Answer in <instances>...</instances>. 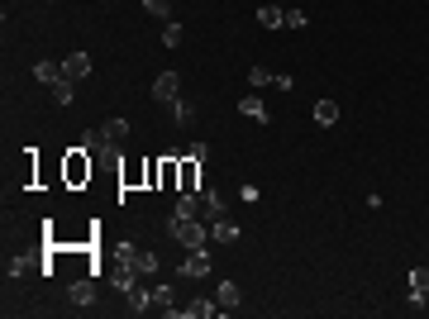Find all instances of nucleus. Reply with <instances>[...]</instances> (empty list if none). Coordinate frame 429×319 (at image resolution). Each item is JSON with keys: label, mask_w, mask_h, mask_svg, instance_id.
<instances>
[{"label": "nucleus", "mask_w": 429, "mask_h": 319, "mask_svg": "<svg viewBox=\"0 0 429 319\" xmlns=\"http://www.w3.org/2000/svg\"><path fill=\"white\" fill-rule=\"evenodd\" d=\"M172 238L182 248H210V224L196 214V219H172Z\"/></svg>", "instance_id": "obj_1"}, {"label": "nucleus", "mask_w": 429, "mask_h": 319, "mask_svg": "<svg viewBox=\"0 0 429 319\" xmlns=\"http://www.w3.org/2000/svg\"><path fill=\"white\" fill-rule=\"evenodd\" d=\"M153 101H158V105H172V101H182V77H177V72H162V77H153Z\"/></svg>", "instance_id": "obj_2"}, {"label": "nucleus", "mask_w": 429, "mask_h": 319, "mask_svg": "<svg viewBox=\"0 0 429 319\" xmlns=\"http://www.w3.org/2000/svg\"><path fill=\"white\" fill-rule=\"evenodd\" d=\"M210 267H214V262H210V248H186V262H182L177 272L196 281V277H210Z\"/></svg>", "instance_id": "obj_3"}, {"label": "nucleus", "mask_w": 429, "mask_h": 319, "mask_svg": "<svg viewBox=\"0 0 429 319\" xmlns=\"http://www.w3.org/2000/svg\"><path fill=\"white\" fill-rule=\"evenodd\" d=\"M410 310H429V267L410 272Z\"/></svg>", "instance_id": "obj_4"}, {"label": "nucleus", "mask_w": 429, "mask_h": 319, "mask_svg": "<svg viewBox=\"0 0 429 319\" xmlns=\"http://www.w3.org/2000/svg\"><path fill=\"white\" fill-rule=\"evenodd\" d=\"M110 286L129 296V291L138 286V267H134V262H119V257H114V272H110Z\"/></svg>", "instance_id": "obj_5"}, {"label": "nucleus", "mask_w": 429, "mask_h": 319, "mask_svg": "<svg viewBox=\"0 0 429 319\" xmlns=\"http://www.w3.org/2000/svg\"><path fill=\"white\" fill-rule=\"evenodd\" d=\"M62 77H67V72H62V62H48V58H43V62H34V81H38V86H48V91H53Z\"/></svg>", "instance_id": "obj_6"}, {"label": "nucleus", "mask_w": 429, "mask_h": 319, "mask_svg": "<svg viewBox=\"0 0 429 319\" xmlns=\"http://www.w3.org/2000/svg\"><path fill=\"white\" fill-rule=\"evenodd\" d=\"M224 214H229L224 196H219V191H206V196H201V219H206V224H214V219H224Z\"/></svg>", "instance_id": "obj_7"}, {"label": "nucleus", "mask_w": 429, "mask_h": 319, "mask_svg": "<svg viewBox=\"0 0 429 319\" xmlns=\"http://www.w3.org/2000/svg\"><path fill=\"white\" fill-rule=\"evenodd\" d=\"M238 114H248L253 124H267V119H272V114H267V105H262V96H258V91H248V96L238 101Z\"/></svg>", "instance_id": "obj_8"}, {"label": "nucleus", "mask_w": 429, "mask_h": 319, "mask_svg": "<svg viewBox=\"0 0 429 319\" xmlns=\"http://www.w3.org/2000/svg\"><path fill=\"white\" fill-rule=\"evenodd\" d=\"M62 72H67L72 81H86V77H91V58H86V53H67V58H62Z\"/></svg>", "instance_id": "obj_9"}, {"label": "nucleus", "mask_w": 429, "mask_h": 319, "mask_svg": "<svg viewBox=\"0 0 429 319\" xmlns=\"http://www.w3.org/2000/svg\"><path fill=\"white\" fill-rule=\"evenodd\" d=\"M201 172H206V162L186 153V162H182V191H191V196H196V186H201Z\"/></svg>", "instance_id": "obj_10"}, {"label": "nucleus", "mask_w": 429, "mask_h": 319, "mask_svg": "<svg viewBox=\"0 0 429 319\" xmlns=\"http://www.w3.org/2000/svg\"><path fill=\"white\" fill-rule=\"evenodd\" d=\"M67 301H72L77 310L96 305V281H72V286H67Z\"/></svg>", "instance_id": "obj_11"}, {"label": "nucleus", "mask_w": 429, "mask_h": 319, "mask_svg": "<svg viewBox=\"0 0 429 319\" xmlns=\"http://www.w3.org/2000/svg\"><path fill=\"white\" fill-rule=\"evenodd\" d=\"M238 233H243V229H238V224H234L229 214L210 224V243H238Z\"/></svg>", "instance_id": "obj_12"}, {"label": "nucleus", "mask_w": 429, "mask_h": 319, "mask_svg": "<svg viewBox=\"0 0 429 319\" xmlns=\"http://www.w3.org/2000/svg\"><path fill=\"white\" fill-rule=\"evenodd\" d=\"M214 301H219V310H238V301H243L238 281H219V286H214Z\"/></svg>", "instance_id": "obj_13"}, {"label": "nucleus", "mask_w": 429, "mask_h": 319, "mask_svg": "<svg viewBox=\"0 0 429 319\" xmlns=\"http://www.w3.org/2000/svg\"><path fill=\"white\" fill-rule=\"evenodd\" d=\"M82 148H86V153H119L106 138V129H86V133H82Z\"/></svg>", "instance_id": "obj_14"}, {"label": "nucleus", "mask_w": 429, "mask_h": 319, "mask_svg": "<svg viewBox=\"0 0 429 319\" xmlns=\"http://www.w3.org/2000/svg\"><path fill=\"white\" fill-rule=\"evenodd\" d=\"M258 24H262V29H286V10H282V5H262V10H258Z\"/></svg>", "instance_id": "obj_15"}, {"label": "nucleus", "mask_w": 429, "mask_h": 319, "mask_svg": "<svg viewBox=\"0 0 429 319\" xmlns=\"http://www.w3.org/2000/svg\"><path fill=\"white\" fill-rule=\"evenodd\" d=\"M201 214V196H191V191H182V201H177V210H172V219H196Z\"/></svg>", "instance_id": "obj_16"}, {"label": "nucleus", "mask_w": 429, "mask_h": 319, "mask_svg": "<svg viewBox=\"0 0 429 319\" xmlns=\"http://www.w3.org/2000/svg\"><path fill=\"white\" fill-rule=\"evenodd\" d=\"M272 81H277V72H272V67H262V62H258V67H248V86H253V91H267Z\"/></svg>", "instance_id": "obj_17"}, {"label": "nucleus", "mask_w": 429, "mask_h": 319, "mask_svg": "<svg viewBox=\"0 0 429 319\" xmlns=\"http://www.w3.org/2000/svg\"><path fill=\"white\" fill-rule=\"evenodd\" d=\"M315 124H320V129H334V124H339V105H334V101H315Z\"/></svg>", "instance_id": "obj_18"}, {"label": "nucleus", "mask_w": 429, "mask_h": 319, "mask_svg": "<svg viewBox=\"0 0 429 319\" xmlns=\"http://www.w3.org/2000/svg\"><path fill=\"white\" fill-rule=\"evenodd\" d=\"M129 310H134V315H148V310H153V291L134 286V291H129Z\"/></svg>", "instance_id": "obj_19"}, {"label": "nucleus", "mask_w": 429, "mask_h": 319, "mask_svg": "<svg viewBox=\"0 0 429 319\" xmlns=\"http://www.w3.org/2000/svg\"><path fill=\"white\" fill-rule=\"evenodd\" d=\"M101 129H106V138H110V143H114V148H119V143L129 138V119H106Z\"/></svg>", "instance_id": "obj_20"}, {"label": "nucleus", "mask_w": 429, "mask_h": 319, "mask_svg": "<svg viewBox=\"0 0 429 319\" xmlns=\"http://www.w3.org/2000/svg\"><path fill=\"white\" fill-rule=\"evenodd\" d=\"M182 43H186V29H182L177 19H172V24H162V48H182Z\"/></svg>", "instance_id": "obj_21"}, {"label": "nucleus", "mask_w": 429, "mask_h": 319, "mask_svg": "<svg viewBox=\"0 0 429 319\" xmlns=\"http://www.w3.org/2000/svg\"><path fill=\"white\" fill-rule=\"evenodd\" d=\"M53 101H58V105H72V101H77V81H72V77H62V81L53 86Z\"/></svg>", "instance_id": "obj_22"}, {"label": "nucleus", "mask_w": 429, "mask_h": 319, "mask_svg": "<svg viewBox=\"0 0 429 319\" xmlns=\"http://www.w3.org/2000/svg\"><path fill=\"white\" fill-rule=\"evenodd\" d=\"M82 153H86V148H82ZM82 153H72V162H67V181H82V177H91V162H86Z\"/></svg>", "instance_id": "obj_23"}, {"label": "nucleus", "mask_w": 429, "mask_h": 319, "mask_svg": "<svg viewBox=\"0 0 429 319\" xmlns=\"http://www.w3.org/2000/svg\"><path fill=\"white\" fill-rule=\"evenodd\" d=\"M153 305H158L162 315H167V310L177 305V296H172V286H167V281H158V286H153Z\"/></svg>", "instance_id": "obj_24"}, {"label": "nucleus", "mask_w": 429, "mask_h": 319, "mask_svg": "<svg viewBox=\"0 0 429 319\" xmlns=\"http://www.w3.org/2000/svg\"><path fill=\"white\" fill-rule=\"evenodd\" d=\"M143 10H148L153 19H162V24H172V0H143Z\"/></svg>", "instance_id": "obj_25"}, {"label": "nucleus", "mask_w": 429, "mask_h": 319, "mask_svg": "<svg viewBox=\"0 0 429 319\" xmlns=\"http://www.w3.org/2000/svg\"><path fill=\"white\" fill-rule=\"evenodd\" d=\"M172 119H177V124H191V119H196V105H191L186 96H182V101H172Z\"/></svg>", "instance_id": "obj_26"}, {"label": "nucleus", "mask_w": 429, "mask_h": 319, "mask_svg": "<svg viewBox=\"0 0 429 319\" xmlns=\"http://www.w3.org/2000/svg\"><path fill=\"white\" fill-rule=\"evenodd\" d=\"M134 267H138V277H153V272H158V257H153V253H138Z\"/></svg>", "instance_id": "obj_27"}, {"label": "nucleus", "mask_w": 429, "mask_h": 319, "mask_svg": "<svg viewBox=\"0 0 429 319\" xmlns=\"http://www.w3.org/2000/svg\"><path fill=\"white\" fill-rule=\"evenodd\" d=\"M286 29H306V10L291 5V10H286Z\"/></svg>", "instance_id": "obj_28"}, {"label": "nucleus", "mask_w": 429, "mask_h": 319, "mask_svg": "<svg viewBox=\"0 0 429 319\" xmlns=\"http://www.w3.org/2000/svg\"><path fill=\"white\" fill-rule=\"evenodd\" d=\"M258 196H262L258 186H238V201H243V205H258Z\"/></svg>", "instance_id": "obj_29"}, {"label": "nucleus", "mask_w": 429, "mask_h": 319, "mask_svg": "<svg viewBox=\"0 0 429 319\" xmlns=\"http://www.w3.org/2000/svg\"><path fill=\"white\" fill-rule=\"evenodd\" d=\"M29 267H34V262H29V257H10V277H24V272H29Z\"/></svg>", "instance_id": "obj_30"}]
</instances>
